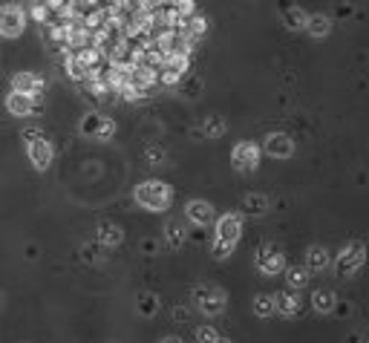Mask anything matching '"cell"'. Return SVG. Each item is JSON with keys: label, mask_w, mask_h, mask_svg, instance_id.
<instances>
[{"label": "cell", "mask_w": 369, "mask_h": 343, "mask_svg": "<svg viewBox=\"0 0 369 343\" xmlns=\"http://www.w3.org/2000/svg\"><path fill=\"white\" fill-rule=\"evenodd\" d=\"M173 199V190L170 185L165 182H159V179H150V182H141L136 188V202L141 208H148V210H165Z\"/></svg>", "instance_id": "1"}, {"label": "cell", "mask_w": 369, "mask_h": 343, "mask_svg": "<svg viewBox=\"0 0 369 343\" xmlns=\"http://www.w3.org/2000/svg\"><path fill=\"white\" fill-rule=\"evenodd\" d=\"M26 29V12L18 3H3L0 6V38H21Z\"/></svg>", "instance_id": "2"}, {"label": "cell", "mask_w": 369, "mask_h": 343, "mask_svg": "<svg viewBox=\"0 0 369 343\" xmlns=\"http://www.w3.org/2000/svg\"><path fill=\"white\" fill-rule=\"evenodd\" d=\"M26 156H29V161H32V168L35 170H46L50 168V161H52V156H55V150H52V144L46 141V139H41V133H26Z\"/></svg>", "instance_id": "3"}, {"label": "cell", "mask_w": 369, "mask_h": 343, "mask_svg": "<svg viewBox=\"0 0 369 343\" xmlns=\"http://www.w3.org/2000/svg\"><path fill=\"white\" fill-rule=\"evenodd\" d=\"M231 159H234L237 170H254L257 165H260V147H257L254 141H239L231 150Z\"/></svg>", "instance_id": "4"}, {"label": "cell", "mask_w": 369, "mask_h": 343, "mask_svg": "<svg viewBox=\"0 0 369 343\" xmlns=\"http://www.w3.org/2000/svg\"><path fill=\"white\" fill-rule=\"evenodd\" d=\"M81 133H84V136H92V139L107 141L110 136L116 133V124L110 121L107 116H95V112H90V116L81 121Z\"/></svg>", "instance_id": "5"}, {"label": "cell", "mask_w": 369, "mask_h": 343, "mask_svg": "<svg viewBox=\"0 0 369 343\" xmlns=\"http://www.w3.org/2000/svg\"><path fill=\"white\" fill-rule=\"evenodd\" d=\"M239 234H243V219H239L237 214L219 217V222H217V239H219V242H231V245H237Z\"/></svg>", "instance_id": "6"}, {"label": "cell", "mask_w": 369, "mask_h": 343, "mask_svg": "<svg viewBox=\"0 0 369 343\" xmlns=\"http://www.w3.org/2000/svg\"><path fill=\"white\" fill-rule=\"evenodd\" d=\"M12 90L38 98L43 92V78L38 72H18V75H12Z\"/></svg>", "instance_id": "7"}, {"label": "cell", "mask_w": 369, "mask_h": 343, "mask_svg": "<svg viewBox=\"0 0 369 343\" xmlns=\"http://www.w3.org/2000/svg\"><path fill=\"white\" fill-rule=\"evenodd\" d=\"M6 110L12 112V116H18V119H23V116H32V110H35V98L32 95H26V92H9L6 95Z\"/></svg>", "instance_id": "8"}, {"label": "cell", "mask_w": 369, "mask_h": 343, "mask_svg": "<svg viewBox=\"0 0 369 343\" xmlns=\"http://www.w3.org/2000/svg\"><path fill=\"white\" fill-rule=\"evenodd\" d=\"M257 266L266 274H277V271H283V254L275 245H266V248H260V254H257Z\"/></svg>", "instance_id": "9"}, {"label": "cell", "mask_w": 369, "mask_h": 343, "mask_svg": "<svg viewBox=\"0 0 369 343\" xmlns=\"http://www.w3.org/2000/svg\"><path fill=\"white\" fill-rule=\"evenodd\" d=\"M292 150H295L292 139L283 136V133H271V136L266 139V153H268V156H275V159H286V156H292Z\"/></svg>", "instance_id": "10"}, {"label": "cell", "mask_w": 369, "mask_h": 343, "mask_svg": "<svg viewBox=\"0 0 369 343\" xmlns=\"http://www.w3.org/2000/svg\"><path fill=\"white\" fill-rule=\"evenodd\" d=\"M363 263V245H349V248H343V254H341V259H338V271L341 274H352L358 266Z\"/></svg>", "instance_id": "11"}, {"label": "cell", "mask_w": 369, "mask_h": 343, "mask_svg": "<svg viewBox=\"0 0 369 343\" xmlns=\"http://www.w3.org/2000/svg\"><path fill=\"white\" fill-rule=\"evenodd\" d=\"M280 12H283V23H286L288 29H306V18H309V14L303 12L300 6H295V3H280Z\"/></svg>", "instance_id": "12"}, {"label": "cell", "mask_w": 369, "mask_h": 343, "mask_svg": "<svg viewBox=\"0 0 369 343\" xmlns=\"http://www.w3.org/2000/svg\"><path fill=\"white\" fill-rule=\"evenodd\" d=\"M197 300H199V308L202 312H208V315H217L222 306V294L219 291H211V288H197Z\"/></svg>", "instance_id": "13"}, {"label": "cell", "mask_w": 369, "mask_h": 343, "mask_svg": "<svg viewBox=\"0 0 369 343\" xmlns=\"http://www.w3.org/2000/svg\"><path fill=\"white\" fill-rule=\"evenodd\" d=\"M188 219L194 222V225H208V222H214V208L208 205V202H202V199L190 202V205H188Z\"/></svg>", "instance_id": "14"}, {"label": "cell", "mask_w": 369, "mask_h": 343, "mask_svg": "<svg viewBox=\"0 0 369 343\" xmlns=\"http://www.w3.org/2000/svg\"><path fill=\"white\" fill-rule=\"evenodd\" d=\"M329 29H332V21L326 18V14H309V18H306V32H309V35H315V38L329 35Z\"/></svg>", "instance_id": "15"}, {"label": "cell", "mask_w": 369, "mask_h": 343, "mask_svg": "<svg viewBox=\"0 0 369 343\" xmlns=\"http://www.w3.org/2000/svg\"><path fill=\"white\" fill-rule=\"evenodd\" d=\"M275 308H280L283 315H297L300 312V297L297 294H280L275 300Z\"/></svg>", "instance_id": "16"}, {"label": "cell", "mask_w": 369, "mask_h": 343, "mask_svg": "<svg viewBox=\"0 0 369 343\" xmlns=\"http://www.w3.org/2000/svg\"><path fill=\"white\" fill-rule=\"evenodd\" d=\"M99 239L104 242V245H119L121 242V231L116 225H101L99 228Z\"/></svg>", "instance_id": "17"}, {"label": "cell", "mask_w": 369, "mask_h": 343, "mask_svg": "<svg viewBox=\"0 0 369 343\" xmlns=\"http://www.w3.org/2000/svg\"><path fill=\"white\" fill-rule=\"evenodd\" d=\"M309 266H312V268H326V266H329V254L315 245V248L309 251Z\"/></svg>", "instance_id": "18"}, {"label": "cell", "mask_w": 369, "mask_h": 343, "mask_svg": "<svg viewBox=\"0 0 369 343\" xmlns=\"http://www.w3.org/2000/svg\"><path fill=\"white\" fill-rule=\"evenodd\" d=\"M306 280H309V277H306V271H303V268H288V286H292V288L306 286Z\"/></svg>", "instance_id": "19"}, {"label": "cell", "mask_w": 369, "mask_h": 343, "mask_svg": "<svg viewBox=\"0 0 369 343\" xmlns=\"http://www.w3.org/2000/svg\"><path fill=\"white\" fill-rule=\"evenodd\" d=\"M254 308H257V315H271V312H275V300L266 297V294H263V297H257Z\"/></svg>", "instance_id": "20"}, {"label": "cell", "mask_w": 369, "mask_h": 343, "mask_svg": "<svg viewBox=\"0 0 369 343\" xmlns=\"http://www.w3.org/2000/svg\"><path fill=\"white\" fill-rule=\"evenodd\" d=\"M168 239H170V245H173V248H179V245H182V239H185V234H182V228L179 225H168Z\"/></svg>", "instance_id": "21"}, {"label": "cell", "mask_w": 369, "mask_h": 343, "mask_svg": "<svg viewBox=\"0 0 369 343\" xmlns=\"http://www.w3.org/2000/svg\"><path fill=\"white\" fill-rule=\"evenodd\" d=\"M246 208L251 210V214H263V210H266V199H263V196H248Z\"/></svg>", "instance_id": "22"}, {"label": "cell", "mask_w": 369, "mask_h": 343, "mask_svg": "<svg viewBox=\"0 0 369 343\" xmlns=\"http://www.w3.org/2000/svg\"><path fill=\"white\" fill-rule=\"evenodd\" d=\"M315 306L320 308V312L332 308V294H329V291H315Z\"/></svg>", "instance_id": "23"}, {"label": "cell", "mask_w": 369, "mask_h": 343, "mask_svg": "<svg viewBox=\"0 0 369 343\" xmlns=\"http://www.w3.org/2000/svg\"><path fill=\"white\" fill-rule=\"evenodd\" d=\"M205 130H208V133H211V136H219L222 130H226V124H222L219 119H211V121H205Z\"/></svg>", "instance_id": "24"}, {"label": "cell", "mask_w": 369, "mask_h": 343, "mask_svg": "<svg viewBox=\"0 0 369 343\" xmlns=\"http://www.w3.org/2000/svg\"><path fill=\"white\" fill-rule=\"evenodd\" d=\"M199 340L202 343H214L217 340V332L214 329H199Z\"/></svg>", "instance_id": "25"}, {"label": "cell", "mask_w": 369, "mask_h": 343, "mask_svg": "<svg viewBox=\"0 0 369 343\" xmlns=\"http://www.w3.org/2000/svg\"><path fill=\"white\" fill-rule=\"evenodd\" d=\"M0 308H3V294H0Z\"/></svg>", "instance_id": "26"}, {"label": "cell", "mask_w": 369, "mask_h": 343, "mask_svg": "<svg viewBox=\"0 0 369 343\" xmlns=\"http://www.w3.org/2000/svg\"><path fill=\"white\" fill-rule=\"evenodd\" d=\"M165 343H179V340H165Z\"/></svg>", "instance_id": "27"}, {"label": "cell", "mask_w": 369, "mask_h": 343, "mask_svg": "<svg viewBox=\"0 0 369 343\" xmlns=\"http://www.w3.org/2000/svg\"><path fill=\"white\" fill-rule=\"evenodd\" d=\"M214 343H219V340H214Z\"/></svg>", "instance_id": "28"}]
</instances>
